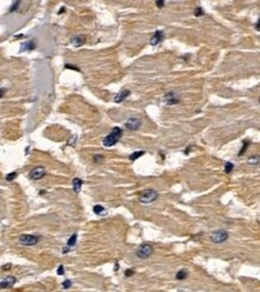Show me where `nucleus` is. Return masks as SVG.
<instances>
[{
    "label": "nucleus",
    "instance_id": "obj_1",
    "mask_svg": "<svg viewBox=\"0 0 260 292\" xmlns=\"http://www.w3.org/2000/svg\"><path fill=\"white\" fill-rule=\"evenodd\" d=\"M122 134H123V131H122L121 127H118V126L113 127L112 131H111L107 136L104 137L102 144L105 145V147H107V148L108 147H112V145H115L119 141V138L122 137Z\"/></svg>",
    "mask_w": 260,
    "mask_h": 292
},
{
    "label": "nucleus",
    "instance_id": "obj_2",
    "mask_svg": "<svg viewBox=\"0 0 260 292\" xmlns=\"http://www.w3.org/2000/svg\"><path fill=\"white\" fill-rule=\"evenodd\" d=\"M157 198H158V192H157L155 190H153V189H147V190H145V191L141 192L139 201H140L141 203H143V205H148V203L154 202Z\"/></svg>",
    "mask_w": 260,
    "mask_h": 292
},
{
    "label": "nucleus",
    "instance_id": "obj_3",
    "mask_svg": "<svg viewBox=\"0 0 260 292\" xmlns=\"http://www.w3.org/2000/svg\"><path fill=\"white\" fill-rule=\"evenodd\" d=\"M152 254H153V246H152L151 244H148V243L141 244V245L139 246V249L136 250V256H137L139 259H142V260L148 259Z\"/></svg>",
    "mask_w": 260,
    "mask_h": 292
},
{
    "label": "nucleus",
    "instance_id": "obj_4",
    "mask_svg": "<svg viewBox=\"0 0 260 292\" xmlns=\"http://www.w3.org/2000/svg\"><path fill=\"white\" fill-rule=\"evenodd\" d=\"M21 245L25 246H33L35 244H38L40 242V237L39 236H34V234H22L18 239Z\"/></svg>",
    "mask_w": 260,
    "mask_h": 292
},
{
    "label": "nucleus",
    "instance_id": "obj_5",
    "mask_svg": "<svg viewBox=\"0 0 260 292\" xmlns=\"http://www.w3.org/2000/svg\"><path fill=\"white\" fill-rule=\"evenodd\" d=\"M228 238H229V233L225 230H217L211 236V241L216 244H220L223 242H225Z\"/></svg>",
    "mask_w": 260,
    "mask_h": 292
},
{
    "label": "nucleus",
    "instance_id": "obj_6",
    "mask_svg": "<svg viewBox=\"0 0 260 292\" xmlns=\"http://www.w3.org/2000/svg\"><path fill=\"white\" fill-rule=\"evenodd\" d=\"M45 174H46V170H45L44 166H36V167H34V168L30 171L29 177H30V179H33V180H39V179H41L42 177H45Z\"/></svg>",
    "mask_w": 260,
    "mask_h": 292
},
{
    "label": "nucleus",
    "instance_id": "obj_7",
    "mask_svg": "<svg viewBox=\"0 0 260 292\" xmlns=\"http://www.w3.org/2000/svg\"><path fill=\"white\" fill-rule=\"evenodd\" d=\"M163 102L166 103V105H176L179 102V98L174 93V92H170L168 94H165L164 98H163Z\"/></svg>",
    "mask_w": 260,
    "mask_h": 292
},
{
    "label": "nucleus",
    "instance_id": "obj_8",
    "mask_svg": "<svg viewBox=\"0 0 260 292\" xmlns=\"http://www.w3.org/2000/svg\"><path fill=\"white\" fill-rule=\"evenodd\" d=\"M141 126V120L135 118V117H131L129 118L126 121H125V127L129 130H137L139 127Z\"/></svg>",
    "mask_w": 260,
    "mask_h": 292
},
{
    "label": "nucleus",
    "instance_id": "obj_9",
    "mask_svg": "<svg viewBox=\"0 0 260 292\" xmlns=\"http://www.w3.org/2000/svg\"><path fill=\"white\" fill-rule=\"evenodd\" d=\"M164 40V31H161V30H157L155 33H154V35L151 38V45L152 46H155V45H158V43H160L161 41Z\"/></svg>",
    "mask_w": 260,
    "mask_h": 292
},
{
    "label": "nucleus",
    "instance_id": "obj_10",
    "mask_svg": "<svg viewBox=\"0 0 260 292\" xmlns=\"http://www.w3.org/2000/svg\"><path fill=\"white\" fill-rule=\"evenodd\" d=\"M16 281H17V280H16L15 277H7V278H5L4 280L0 281V288H11V287L15 285Z\"/></svg>",
    "mask_w": 260,
    "mask_h": 292
},
{
    "label": "nucleus",
    "instance_id": "obj_11",
    "mask_svg": "<svg viewBox=\"0 0 260 292\" xmlns=\"http://www.w3.org/2000/svg\"><path fill=\"white\" fill-rule=\"evenodd\" d=\"M86 42V36L84 35H77V36H73L71 39V43L75 46V47H81L83 46Z\"/></svg>",
    "mask_w": 260,
    "mask_h": 292
},
{
    "label": "nucleus",
    "instance_id": "obj_12",
    "mask_svg": "<svg viewBox=\"0 0 260 292\" xmlns=\"http://www.w3.org/2000/svg\"><path fill=\"white\" fill-rule=\"evenodd\" d=\"M130 95V90H126V89H124V90H122V92H119L116 96H115V102H117V103H119V102H122V101H124L128 96Z\"/></svg>",
    "mask_w": 260,
    "mask_h": 292
},
{
    "label": "nucleus",
    "instance_id": "obj_13",
    "mask_svg": "<svg viewBox=\"0 0 260 292\" xmlns=\"http://www.w3.org/2000/svg\"><path fill=\"white\" fill-rule=\"evenodd\" d=\"M82 184H83L82 179H80V178H73V180H72V188H73V191H75L76 194H78V192L81 191Z\"/></svg>",
    "mask_w": 260,
    "mask_h": 292
},
{
    "label": "nucleus",
    "instance_id": "obj_14",
    "mask_svg": "<svg viewBox=\"0 0 260 292\" xmlns=\"http://www.w3.org/2000/svg\"><path fill=\"white\" fill-rule=\"evenodd\" d=\"M35 47H36V42H35V40H31V41L24 43V45L21 47V51H24V49H27V51H33Z\"/></svg>",
    "mask_w": 260,
    "mask_h": 292
},
{
    "label": "nucleus",
    "instance_id": "obj_15",
    "mask_svg": "<svg viewBox=\"0 0 260 292\" xmlns=\"http://www.w3.org/2000/svg\"><path fill=\"white\" fill-rule=\"evenodd\" d=\"M76 242H77V234H76V233H73V234L70 237V238L68 239V246H69V248L73 246V245L76 244Z\"/></svg>",
    "mask_w": 260,
    "mask_h": 292
},
{
    "label": "nucleus",
    "instance_id": "obj_16",
    "mask_svg": "<svg viewBox=\"0 0 260 292\" xmlns=\"http://www.w3.org/2000/svg\"><path fill=\"white\" fill-rule=\"evenodd\" d=\"M93 212H94L97 215H101V214L105 213V208L102 206H100V205H97V206L93 207Z\"/></svg>",
    "mask_w": 260,
    "mask_h": 292
},
{
    "label": "nucleus",
    "instance_id": "obj_17",
    "mask_svg": "<svg viewBox=\"0 0 260 292\" xmlns=\"http://www.w3.org/2000/svg\"><path fill=\"white\" fill-rule=\"evenodd\" d=\"M142 155H145V152H143V150H140V152H135V153H133L131 155L129 156V159L131 160V161H134V160H136V159L141 158Z\"/></svg>",
    "mask_w": 260,
    "mask_h": 292
},
{
    "label": "nucleus",
    "instance_id": "obj_18",
    "mask_svg": "<svg viewBox=\"0 0 260 292\" xmlns=\"http://www.w3.org/2000/svg\"><path fill=\"white\" fill-rule=\"evenodd\" d=\"M187 277H188V273L185 272V270H179L177 274H176V279L177 280H184Z\"/></svg>",
    "mask_w": 260,
    "mask_h": 292
},
{
    "label": "nucleus",
    "instance_id": "obj_19",
    "mask_svg": "<svg viewBox=\"0 0 260 292\" xmlns=\"http://www.w3.org/2000/svg\"><path fill=\"white\" fill-rule=\"evenodd\" d=\"M249 141L248 139H246V141H243V145H242V148H241V150L238 152V156H241V155H242V154H245V152L247 150V147H248V145H249Z\"/></svg>",
    "mask_w": 260,
    "mask_h": 292
},
{
    "label": "nucleus",
    "instance_id": "obj_20",
    "mask_svg": "<svg viewBox=\"0 0 260 292\" xmlns=\"http://www.w3.org/2000/svg\"><path fill=\"white\" fill-rule=\"evenodd\" d=\"M232 170H234V163L232 162H227L225 163V167H224L225 173H230Z\"/></svg>",
    "mask_w": 260,
    "mask_h": 292
},
{
    "label": "nucleus",
    "instance_id": "obj_21",
    "mask_svg": "<svg viewBox=\"0 0 260 292\" xmlns=\"http://www.w3.org/2000/svg\"><path fill=\"white\" fill-rule=\"evenodd\" d=\"M93 161H94L95 163H100V162H102V161H104V156H102V155H100V154H97V155L93 156Z\"/></svg>",
    "mask_w": 260,
    "mask_h": 292
},
{
    "label": "nucleus",
    "instance_id": "obj_22",
    "mask_svg": "<svg viewBox=\"0 0 260 292\" xmlns=\"http://www.w3.org/2000/svg\"><path fill=\"white\" fill-rule=\"evenodd\" d=\"M16 177H17V172H11V173L6 174V180H7V181H12Z\"/></svg>",
    "mask_w": 260,
    "mask_h": 292
},
{
    "label": "nucleus",
    "instance_id": "obj_23",
    "mask_svg": "<svg viewBox=\"0 0 260 292\" xmlns=\"http://www.w3.org/2000/svg\"><path fill=\"white\" fill-rule=\"evenodd\" d=\"M203 13H205V12H203V10H202L200 6H198V7L195 9V11H194V14H195L196 17H200V16H202Z\"/></svg>",
    "mask_w": 260,
    "mask_h": 292
},
{
    "label": "nucleus",
    "instance_id": "obj_24",
    "mask_svg": "<svg viewBox=\"0 0 260 292\" xmlns=\"http://www.w3.org/2000/svg\"><path fill=\"white\" fill-rule=\"evenodd\" d=\"M260 161V156H252L251 159H248V163H258Z\"/></svg>",
    "mask_w": 260,
    "mask_h": 292
},
{
    "label": "nucleus",
    "instance_id": "obj_25",
    "mask_svg": "<svg viewBox=\"0 0 260 292\" xmlns=\"http://www.w3.org/2000/svg\"><path fill=\"white\" fill-rule=\"evenodd\" d=\"M20 4H21V1H15V3L12 4V6L10 7V12H13V11H16V10L18 9V6H20Z\"/></svg>",
    "mask_w": 260,
    "mask_h": 292
},
{
    "label": "nucleus",
    "instance_id": "obj_26",
    "mask_svg": "<svg viewBox=\"0 0 260 292\" xmlns=\"http://www.w3.org/2000/svg\"><path fill=\"white\" fill-rule=\"evenodd\" d=\"M71 285H72V283H71V280H65L64 283H63V287L64 288H69V287H71Z\"/></svg>",
    "mask_w": 260,
    "mask_h": 292
},
{
    "label": "nucleus",
    "instance_id": "obj_27",
    "mask_svg": "<svg viewBox=\"0 0 260 292\" xmlns=\"http://www.w3.org/2000/svg\"><path fill=\"white\" fill-rule=\"evenodd\" d=\"M65 69H71V70H75V71H78V72L81 71L77 66H73V65H70V64H66V65H65Z\"/></svg>",
    "mask_w": 260,
    "mask_h": 292
},
{
    "label": "nucleus",
    "instance_id": "obj_28",
    "mask_svg": "<svg viewBox=\"0 0 260 292\" xmlns=\"http://www.w3.org/2000/svg\"><path fill=\"white\" fill-rule=\"evenodd\" d=\"M57 273L59 275H63L64 274V266L63 265H59V267H58V269H57Z\"/></svg>",
    "mask_w": 260,
    "mask_h": 292
},
{
    "label": "nucleus",
    "instance_id": "obj_29",
    "mask_svg": "<svg viewBox=\"0 0 260 292\" xmlns=\"http://www.w3.org/2000/svg\"><path fill=\"white\" fill-rule=\"evenodd\" d=\"M134 269H126L125 270V277H131V275H134Z\"/></svg>",
    "mask_w": 260,
    "mask_h": 292
},
{
    "label": "nucleus",
    "instance_id": "obj_30",
    "mask_svg": "<svg viewBox=\"0 0 260 292\" xmlns=\"http://www.w3.org/2000/svg\"><path fill=\"white\" fill-rule=\"evenodd\" d=\"M155 4H157L158 7H163L164 4H165V1H163V0H158V1H155Z\"/></svg>",
    "mask_w": 260,
    "mask_h": 292
},
{
    "label": "nucleus",
    "instance_id": "obj_31",
    "mask_svg": "<svg viewBox=\"0 0 260 292\" xmlns=\"http://www.w3.org/2000/svg\"><path fill=\"white\" fill-rule=\"evenodd\" d=\"M5 92H6V89H5V88H1V89H0V99H1V98L4 96Z\"/></svg>",
    "mask_w": 260,
    "mask_h": 292
},
{
    "label": "nucleus",
    "instance_id": "obj_32",
    "mask_svg": "<svg viewBox=\"0 0 260 292\" xmlns=\"http://www.w3.org/2000/svg\"><path fill=\"white\" fill-rule=\"evenodd\" d=\"M10 268H11V265H10V263H9V265H5V266H3V269H4V270H9Z\"/></svg>",
    "mask_w": 260,
    "mask_h": 292
},
{
    "label": "nucleus",
    "instance_id": "obj_33",
    "mask_svg": "<svg viewBox=\"0 0 260 292\" xmlns=\"http://www.w3.org/2000/svg\"><path fill=\"white\" fill-rule=\"evenodd\" d=\"M255 29L260 31V18H259V21H258V23L255 24Z\"/></svg>",
    "mask_w": 260,
    "mask_h": 292
},
{
    "label": "nucleus",
    "instance_id": "obj_34",
    "mask_svg": "<svg viewBox=\"0 0 260 292\" xmlns=\"http://www.w3.org/2000/svg\"><path fill=\"white\" fill-rule=\"evenodd\" d=\"M64 11H65V7H64V6H62V7H60V10H59V12H58V13H59V14H62V13H63V12H64Z\"/></svg>",
    "mask_w": 260,
    "mask_h": 292
},
{
    "label": "nucleus",
    "instance_id": "obj_35",
    "mask_svg": "<svg viewBox=\"0 0 260 292\" xmlns=\"http://www.w3.org/2000/svg\"><path fill=\"white\" fill-rule=\"evenodd\" d=\"M69 251H70L69 246H68V248H64V249H63V254H66V252H69Z\"/></svg>",
    "mask_w": 260,
    "mask_h": 292
},
{
    "label": "nucleus",
    "instance_id": "obj_36",
    "mask_svg": "<svg viewBox=\"0 0 260 292\" xmlns=\"http://www.w3.org/2000/svg\"><path fill=\"white\" fill-rule=\"evenodd\" d=\"M118 268H119V265H118V263H116V266H115V270H118Z\"/></svg>",
    "mask_w": 260,
    "mask_h": 292
},
{
    "label": "nucleus",
    "instance_id": "obj_37",
    "mask_svg": "<svg viewBox=\"0 0 260 292\" xmlns=\"http://www.w3.org/2000/svg\"><path fill=\"white\" fill-rule=\"evenodd\" d=\"M259 102H260V98H259Z\"/></svg>",
    "mask_w": 260,
    "mask_h": 292
}]
</instances>
